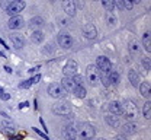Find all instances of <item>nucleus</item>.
<instances>
[{
    "instance_id": "nucleus-8",
    "label": "nucleus",
    "mask_w": 151,
    "mask_h": 140,
    "mask_svg": "<svg viewBox=\"0 0 151 140\" xmlns=\"http://www.w3.org/2000/svg\"><path fill=\"white\" fill-rule=\"evenodd\" d=\"M52 111L58 115H68L71 112V107L67 102H57L54 105V108H52Z\"/></svg>"
},
{
    "instance_id": "nucleus-34",
    "label": "nucleus",
    "mask_w": 151,
    "mask_h": 140,
    "mask_svg": "<svg viewBox=\"0 0 151 140\" xmlns=\"http://www.w3.org/2000/svg\"><path fill=\"white\" fill-rule=\"evenodd\" d=\"M28 107H29V102H28V101H25V102H20V104H19V110H23V108H28Z\"/></svg>"
},
{
    "instance_id": "nucleus-12",
    "label": "nucleus",
    "mask_w": 151,
    "mask_h": 140,
    "mask_svg": "<svg viewBox=\"0 0 151 140\" xmlns=\"http://www.w3.org/2000/svg\"><path fill=\"white\" fill-rule=\"evenodd\" d=\"M63 9L68 16H74L76 15V4L74 0H63Z\"/></svg>"
},
{
    "instance_id": "nucleus-18",
    "label": "nucleus",
    "mask_w": 151,
    "mask_h": 140,
    "mask_svg": "<svg viewBox=\"0 0 151 140\" xmlns=\"http://www.w3.org/2000/svg\"><path fill=\"white\" fill-rule=\"evenodd\" d=\"M42 25H44V19L41 18V16H35V18H32V19L29 20V28H32V29H41L42 28Z\"/></svg>"
},
{
    "instance_id": "nucleus-19",
    "label": "nucleus",
    "mask_w": 151,
    "mask_h": 140,
    "mask_svg": "<svg viewBox=\"0 0 151 140\" xmlns=\"http://www.w3.org/2000/svg\"><path fill=\"white\" fill-rule=\"evenodd\" d=\"M108 83H111V85H118L119 83V79H121V76H119V73L118 72H115V70H111L109 73H108Z\"/></svg>"
},
{
    "instance_id": "nucleus-41",
    "label": "nucleus",
    "mask_w": 151,
    "mask_h": 140,
    "mask_svg": "<svg viewBox=\"0 0 151 140\" xmlns=\"http://www.w3.org/2000/svg\"><path fill=\"white\" fill-rule=\"evenodd\" d=\"M37 70H39V67H34V69H31V70H29V73H35Z\"/></svg>"
},
{
    "instance_id": "nucleus-38",
    "label": "nucleus",
    "mask_w": 151,
    "mask_h": 140,
    "mask_svg": "<svg viewBox=\"0 0 151 140\" xmlns=\"http://www.w3.org/2000/svg\"><path fill=\"white\" fill-rule=\"evenodd\" d=\"M39 80H41V75H37V76L31 78V82H32V83H38Z\"/></svg>"
},
{
    "instance_id": "nucleus-33",
    "label": "nucleus",
    "mask_w": 151,
    "mask_h": 140,
    "mask_svg": "<svg viewBox=\"0 0 151 140\" xmlns=\"http://www.w3.org/2000/svg\"><path fill=\"white\" fill-rule=\"evenodd\" d=\"M115 1V6H118V9H124V3H122V0H113Z\"/></svg>"
},
{
    "instance_id": "nucleus-46",
    "label": "nucleus",
    "mask_w": 151,
    "mask_h": 140,
    "mask_svg": "<svg viewBox=\"0 0 151 140\" xmlns=\"http://www.w3.org/2000/svg\"><path fill=\"white\" fill-rule=\"evenodd\" d=\"M50 1H54V0H50Z\"/></svg>"
},
{
    "instance_id": "nucleus-21",
    "label": "nucleus",
    "mask_w": 151,
    "mask_h": 140,
    "mask_svg": "<svg viewBox=\"0 0 151 140\" xmlns=\"http://www.w3.org/2000/svg\"><path fill=\"white\" fill-rule=\"evenodd\" d=\"M105 121L111 125V127H119V117L115 114H108L105 117Z\"/></svg>"
},
{
    "instance_id": "nucleus-5",
    "label": "nucleus",
    "mask_w": 151,
    "mask_h": 140,
    "mask_svg": "<svg viewBox=\"0 0 151 140\" xmlns=\"http://www.w3.org/2000/svg\"><path fill=\"white\" fill-rule=\"evenodd\" d=\"M25 6H26V3H25L23 0H15V1H12V3L9 4V7L6 9V13H7L9 16L19 15V13L25 9Z\"/></svg>"
},
{
    "instance_id": "nucleus-28",
    "label": "nucleus",
    "mask_w": 151,
    "mask_h": 140,
    "mask_svg": "<svg viewBox=\"0 0 151 140\" xmlns=\"http://www.w3.org/2000/svg\"><path fill=\"white\" fill-rule=\"evenodd\" d=\"M102 4L108 12H113V9H115V1L113 0H102Z\"/></svg>"
},
{
    "instance_id": "nucleus-1",
    "label": "nucleus",
    "mask_w": 151,
    "mask_h": 140,
    "mask_svg": "<svg viewBox=\"0 0 151 140\" xmlns=\"http://www.w3.org/2000/svg\"><path fill=\"white\" fill-rule=\"evenodd\" d=\"M121 114L125 115V118L134 120L138 117V105L135 104V101L127 99L121 104Z\"/></svg>"
},
{
    "instance_id": "nucleus-37",
    "label": "nucleus",
    "mask_w": 151,
    "mask_h": 140,
    "mask_svg": "<svg viewBox=\"0 0 151 140\" xmlns=\"http://www.w3.org/2000/svg\"><path fill=\"white\" fill-rule=\"evenodd\" d=\"M131 51H134V53H138V44H137V42H132V44H131Z\"/></svg>"
},
{
    "instance_id": "nucleus-44",
    "label": "nucleus",
    "mask_w": 151,
    "mask_h": 140,
    "mask_svg": "<svg viewBox=\"0 0 151 140\" xmlns=\"http://www.w3.org/2000/svg\"><path fill=\"white\" fill-rule=\"evenodd\" d=\"M0 57H4V54H3V53H1V51H0Z\"/></svg>"
},
{
    "instance_id": "nucleus-27",
    "label": "nucleus",
    "mask_w": 151,
    "mask_h": 140,
    "mask_svg": "<svg viewBox=\"0 0 151 140\" xmlns=\"http://www.w3.org/2000/svg\"><path fill=\"white\" fill-rule=\"evenodd\" d=\"M142 44H144V48L150 53L151 51V47H150V32L147 31L144 35H142Z\"/></svg>"
},
{
    "instance_id": "nucleus-13",
    "label": "nucleus",
    "mask_w": 151,
    "mask_h": 140,
    "mask_svg": "<svg viewBox=\"0 0 151 140\" xmlns=\"http://www.w3.org/2000/svg\"><path fill=\"white\" fill-rule=\"evenodd\" d=\"M61 85H63V88H64L67 92H73V89L76 88V82L73 80V78H70V76H64L63 80H61Z\"/></svg>"
},
{
    "instance_id": "nucleus-30",
    "label": "nucleus",
    "mask_w": 151,
    "mask_h": 140,
    "mask_svg": "<svg viewBox=\"0 0 151 140\" xmlns=\"http://www.w3.org/2000/svg\"><path fill=\"white\" fill-rule=\"evenodd\" d=\"M122 3H124V9L131 10L132 7H134V1L132 0H122Z\"/></svg>"
},
{
    "instance_id": "nucleus-39",
    "label": "nucleus",
    "mask_w": 151,
    "mask_h": 140,
    "mask_svg": "<svg viewBox=\"0 0 151 140\" xmlns=\"http://www.w3.org/2000/svg\"><path fill=\"white\" fill-rule=\"evenodd\" d=\"M39 123H41V125H42V128H44L45 131H48V128H47V124H45V121L42 120V117H39Z\"/></svg>"
},
{
    "instance_id": "nucleus-7",
    "label": "nucleus",
    "mask_w": 151,
    "mask_h": 140,
    "mask_svg": "<svg viewBox=\"0 0 151 140\" xmlns=\"http://www.w3.org/2000/svg\"><path fill=\"white\" fill-rule=\"evenodd\" d=\"M77 70H78V64H77V61L68 60L67 63H65L64 69H63V73H64V76H70V78H73L74 75H77Z\"/></svg>"
},
{
    "instance_id": "nucleus-35",
    "label": "nucleus",
    "mask_w": 151,
    "mask_h": 140,
    "mask_svg": "<svg viewBox=\"0 0 151 140\" xmlns=\"http://www.w3.org/2000/svg\"><path fill=\"white\" fill-rule=\"evenodd\" d=\"M10 3H12L10 0H3V1H1V7H3V9H7Z\"/></svg>"
},
{
    "instance_id": "nucleus-20",
    "label": "nucleus",
    "mask_w": 151,
    "mask_h": 140,
    "mask_svg": "<svg viewBox=\"0 0 151 140\" xmlns=\"http://www.w3.org/2000/svg\"><path fill=\"white\" fill-rule=\"evenodd\" d=\"M10 41H12L13 47H16L18 50L23 48V45H25V41H23V38L20 35H10Z\"/></svg>"
},
{
    "instance_id": "nucleus-23",
    "label": "nucleus",
    "mask_w": 151,
    "mask_h": 140,
    "mask_svg": "<svg viewBox=\"0 0 151 140\" xmlns=\"http://www.w3.org/2000/svg\"><path fill=\"white\" fill-rule=\"evenodd\" d=\"M135 131H137V125L134 123H127L122 125V133L125 134H134Z\"/></svg>"
},
{
    "instance_id": "nucleus-2",
    "label": "nucleus",
    "mask_w": 151,
    "mask_h": 140,
    "mask_svg": "<svg viewBox=\"0 0 151 140\" xmlns=\"http://www.w3.org/2000/svg\"><path fill=\"white\" fill-rule=\"evenodd\" d=\"M76 131H77V139L80 140H92L94 137V134H96L94 127L89 123H81L76 128Z\"/></svg>"
},
{
    "instance_id": "nucleus-10",
    "label": "nucleus",
    "mask_w": 151,
    "mask_h": 140,
    "mask_svg": "<svg viewBox=\"0 0 151 140\" xmlns=\"http://www.w3.org/2000/svg\"><path fill=\"white\" fill-rule=\"evenodd\" d=\"M58 44H60V47H63V48H71V45H73L71 35H68L67 32H61V34L58 35Z\"/></svg>"
},
{
    "instance_id": "nucleus-4",
    "label": "nucleus",
    "mask_w": 151,
    "mask_h": 140,
    "mask_svg": "<svg viewBox=\"0 0 151 140\" xmlns=\"http://www.w3.org/2000/svg\"><path fill=\"white\" fill-rule=\"evenodd\" d=\"M48 95L51 98H55V99H61V98H65L67 95V91L63 88L61 83H51L48 86Z\"/></svg>"
},
{
    "instance_id": "nucleus-31",
    "label": "nucleus",
    "mask_w": 151,
    "mask_h": 140,
    "mask_svg": "<svg viewBox=\"0 0 151 140\" xmlns=\"http://www.w3.org/2000/svg\"><path fill=\"white\" fill-rule=\"evenodd\" d=\"M32 128H34V131H35V133H38V134H39V136H41V137H42L44 140H50V137H48V134L42 133V131H41L39 128H37V127H32Z\"/></svg>"
},
{
    "instance_id": "nucleus-32",
    "label": "nucleus",
    "mask_w": 151,
    "mask_h": 140,
    "mask_svg": "<svg viewBox=\"0 0 151 140\" xmlns=\"http://www.w3.org/2000/svg\"><path fill=\"white\" fill-rule=\"evenodd\" d=\"M142 66H144V69L147 72H150V59H144L142 60Z\"/></svg>"
},
{
    "instance_id": "nucleus-45",
    "label": "nucleus",
    "mask_w": 151,
    "mask_h": 140,
    "mask_svg": "<svg viewBox=\"0 0 151 140\" xmlns=\"http://www.w3.org/2000/svg\"><path fill=\"white\" fill-rule=\"evenodd\" d=\"M1 92H3V89H1V88H0V94H1Z\"/></svg>"
},
{
    "instance_id": "nucleus-14",
    "label": "nucleus",
    "mask_w": 151,
    "mask_h": 140,
    "mask_svg": "<svg viewBox=\"0 0 151 140\" xmlns=\"http://www.w3.org/2000/svg\"><path fill=\"white\" fill-rule=\"evenodd\" d=\"M64 137L65 140H77V131L74 125H68L64 128Z\"/></svg>"
},
{
    "instance_id": "nucleus-43",
    "label": "nucleus",
    "mask_w": 151,
    "mask_h": 140,
    "mask_svg": "<svg viewBox=\"0 0 151 140\" xmlns=\"http://www.w3.org/2000/svg\"><path fill=\"white\" fill-rule=\"evenodd\" d=\"M132 1H134V3H139L141 0H132Z\"/></svg>"
},
{
    "instance_id": "nucleus-11",
    "label": "nucleus",
    "mask_w": 151,
    "mask_h": 140,
    "mask_svg": "<svg viewBox=\"0 0 151 140\" xmlns=\"http://www.w3.org/2000/svg\"><path fill=\"white\" fill-rule=\"evenodd\" d=\"M83 35H84V38H87V40H94V38L97 37V31H96L94 25H92V23L84 25V26H83Z\"/></svg>"
},
{
    "instance_id": "nucleus-3",
    "label": "nucleus",
    "mask_w": 151,
    "mask_h": 140,
    "mask_svg": "<svg viewBox=\"0 0 151 140\" xmlns=\"http://www.w3.org/2000/svg\"><path fill=\"white\" fill-rule=\"evenodd\" d=\"M86 79L89 82V85H92V86H97V85L100 83V80H102L100 70H99L94 64L87 66V69H86Z\"/></svg>"
},
{
    "instance_id": "nucleus-25",
    "label": "nucleus",
    "mask_w": 151,
    "mask_h": 140,
    "mask_svg": "<svg viewBox=\"0 0 151 140\" xmlns=\"http://www.w3.org/2000/svg\"><path fill=\"white\" fill-rule=\"evenodd\" d=\"M31 40H32V42H35V44H41L44 41V34L41 31H34L32 35H31Z\"/></svg>"
},
{
    "instance_id": "nucleus-16",
    "label": "nucleus",
    "mask_w": 151,
    "mask_h": 140,
    "mask_svg": "<svg viewBox=\"0 0 151 140\" xmlns=\"http://www.w3.org/2000/svg\"><path fill=\"white\" fill-rule=\"evenodd\" d=\"M108 110L111 114H115V115H121V102L118 101H112L108 104Z\"/></svg>"
},
{
    "instance_id": "nucleus-17",
    "label": "nucleus",
    "mask_w": 151,
    "mask_h": 140,
    "mask_svg": "<svg viewBox=\"0 0 151 140\" xmlns=\"http://www.w3.org/2000/svg\"><path fill=\"white\" fill-rule=\"evenodd\" d=\"M139 86V92H141V95L144 96V98H147V99H150V89H151V86H150V82H142L141 85H138Z\"/></svg>"
},
{
    "instance_id": "nucleus-26",
    "label": "nucleus",
    "mask_w": 151,
    "mask_h": 140,
    "mask_svg": "<svg viewBox=\"0 0 151 140\" xmlns=\"http://www.w3.org/2000/svg\"><path fill=\"white\" fill-rule=\"evenodd\" d=\"M142 114H144V117H145L147 120H150L151 118V104H150V101H147L145 105L142 107Z\"/></svg>"
},
{
    "instance_id": "nucleus-15",
    "label": "nucleus",
    "mask_w": 151,
    "mask_h": 140,
    "mask_svg": "<svg viewBox=\"0 0 151 140\" xmlns=\"http://www.w3.org/2000/svg\"><path fill=\"white\" fill-rule=\"evenodd\" d=\"M1 127H3V130L7 131V133H15V130H16L15 123L12 120H9V118H4V120L1 121Z\"/></svg>"
},
{
    "instance_id": "nucleus-36",
    "label": "nucleus",
    "mask_w": 151,
    "mask_h": 140,
    "mask_svg": "<svg viewBox=\"0 0 151 140\" xmlns=\"http://www.w3.org/2000/svg\"><path fill=\"white\" fill-rule=\"evenodd\" d=\"M0 95H1V99L3 101H9L10 99V95H9V94H6V92H1Z\"/></svg>"
},
{
    "instance_id": "nucleus-42",
    "label": "nucleus",
    "mask_w": 151,
    "mask_h": 140,
    "mask_svg": "<svg viewBox=\"0 0 151 140\" xmlns=\"http://www.w3.org/2000/svg\"><path fill=\"white\" fill-rule=\"evenodd\" d=\"M113 140H125V139H124L122 136H116V137H115V139H113Z\"/></svg>"
},
{
    "instance_id": "nucleus-24",
    "label": "nucleus",
    "mask_w": 151,
    "mask_h": 140,
    "mask_svg": "<svg viewBox=\"0 0 151 140\" xmlns=\"http://www.w3.org/2000/svg\"><path fill=\"white\" fill-rule=\"evenodd\" d=\"M73 94L77 98H84L86 96V89H84L83 85H76V88L73 89Z\"/></svg>"
},
{
    "instance_id": "nucleus-9",
    "label": "nucleus",
    "mask_w": 151,
    "mask_h": 140,
    "mask_svg": "<svg viewBox=\"0 0 151 140\" xmlns=\"http://www.w3.org/2000/svg\"><path fill=\"white\" fill-rule=\"evenodd\" d=\"M7 26H9V29L16 31V29H20V28L25 26V20H23L22 16H19V15L10 16V19H9V22H7Z\"/></svg>"
},
{
    "instance_id": "nucleus-22",
    "label": "nucleus",
    "mask_w": 151,
    "mask_h": 140,
    "mask_svg": "<svg viewBox=\"0 0 151 140\" xmlns=\"http://www.w3.org/2000/svg\"><path fill=\"white\" fill-rule=\"evenodd\" d=\"M128 79H129V82H131V85L134 88H137V86L139 85V76H138V73H137L135 70H129Z\"/></svg>"
},
{
    "instance_id": "nucleus-29",
    "label": "nucleus",
    "mask_w": 151,
    "mask_h": 140,
    "mask_svg": "<svg viewBox=\"0 0 151 140\" xmlns=\"http://www.w3.org/2000/svg\"><path fill=\"white\" fill-rule=\"evenodd\" d=\"M32 85H34V83H32L31 79H29V80H25V82L19 83V88H20V89H28V88H31Z\"/></svg>"
},
{
    "instance_id": "nucleus-6",
    "label": "nucleus",
    "mask_w": 151,
    "mask_h": 140,
    "mask_svg": "<svg viewBox=\"0 0 151 140\" xmlns=\"http://www.w3.org/2000/svg\"><path fill=\"white\" fill-rule=\"evenodd\" d=\"M94 66H96L100 72H103V73H109V72L112 70V63H111V60H109L108 57H105V56L97 57Z\"/></svg>"
},
{
    "instance_id": "nucleus-40",
    "label": "nucleus",
    "mask_w": 151,
    "mask_h": 140,
    "mask_svg": "<svg viewBox=\"0 0 151 140\" xmlns=\"http://www.w3.org/2000/svg\"><path fill=\"white\" fill-rule=\"evenodd\" d=\"M4 70H6L7 73H12V67H10V66H4Z\"/></svg>"
}]
</instances>
